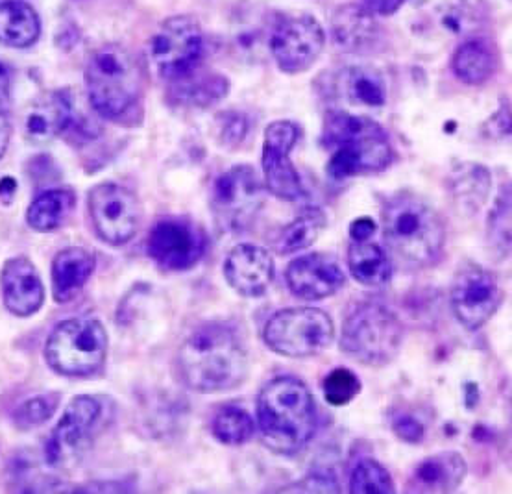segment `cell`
Listing matches in <instances>:
<instances>
[{
	"label": "cell",
	"mask_w": 512,
	"mask_h": 494,
	"mask_svg": "<svg viewBox=\"0 0 512 494\" xmlns=\"http://www.w3.org/2000/svg\"><path fill=\"white\" fill-rule=\"evenodd\" d=\"M108 358V332L102 322L76 317L50 332L45 359L50 369L67 378H89L102 371Z\"/></svg>",
	"instance_id": "52a82bcc"
},
{
	"label": "cell",
	"mask_w": 512,
	"mask_h": 494,
	"mask_svg": "<svg viewBox=\"0 0 512 494\" xmlns=\"http://www.w3.org/2000/svg\"><path fill=\"white\" fill-rule=\"evenodd\" d=\"M322 393H324V400L330 406L341 408L354 402L355 396L361 393V380L355 376L354 372L339 367V369H333L324 378Z\"/></svg>",
	"instance_id": "e575fe53"
},
{
	"label": "cell",
	"mask_w": 512,
	"mask_h": 494,
	"mask_svg": "<svg viewBox=\"0 0 512 494\" xmlns=\"http://www.w3.org/2000/svg\"><path fill=\"white\" fill-rule=\"evenodd\" d=\"M89 215L104 243L122 247L139 232L143 208L130 189L119 184H100L89 193Z\"/></svg>",
	"instance_id": "30bf717a"
},
{
	"label": "cell",
	"mask_w": 512,
	"mask_h": 494,
	"mask_svg": "<svg viewBox=\"0 0 512 494\" xmlns=\"http://www.w3.org/2000/svg\"><path fill=\"white\" fill-rule=\"evenodd\" d=\"M490 191V174L485 167L468 163L459 167L450 178V197L457 210L474 215L485 204Z\"/></svg>",
	"instance_id": "4316f807"
},
{
	"label": "cell",
	"mask_w": 512,
	"mask_h": 494,
	"mask_svg": "<svg viewBox=\"0 0 512 494\" xmlns=\"http://www.w3.org/2000/svg\"><path fill=\"white\" fill-rule=\"evenodd\" d=\"M178 367L189 389L202 395L226 393L248 374V352L241 337L222 324H204L178 352Z\"/></svg>",
	"instance_id": "6da1fadb"
},
{
	"label": "cell",
	"mask_w": 512,
	"mask_h": 494,
	"mask_svg": "<svg viewBox=\"0 0 512 494\" xmlns=\"http://www.w3.org/2000/svg\"><path fill=\"white\" fill-rule=\"evenodd\" d=\"M246 132H248V123L244 121V117L230 115V119L226 121V126L222 128V137L230 147H235L243 141Z\"/></svg>",
	"instance_id": "74e56055"
},
{
	"label": "cell",
	"mask_w": 512,
	"mask_h": 494,
	"mask_svg": "<svg viewBox=\"0 0 512 494\" xmlns=\"http://www.w3.org/2000/svg\"><path fill=\"white\" fill-rule=\"evenodd\" d=\"M206 235L187 219L169 217L152 226L148 234V256L167 271H187L206 254Z\"/></svg>",
	"instance_id": "4fadbf2b"
},
{
	"label": "cell",
	"mask_w": 512,
	"mask_h": 494,
	"mask_svg": "<svg viewBox=\"0 0 512 494\" xmlns=\"http://www.w3.org/2000/svg\"><path fill=\"white\" fill-rule=\"evenodd\" d=\"M226 80L220 76H211L202 82L187 84L180 87V95L183 100L195 104V106H209L215 100L222 99L226 95Z\"/></svg>",
	"instance_id": "d590c367"
},
{
	"label": "cell",
	"mask_w": 512,
	"mask_h": 494,
	"mask_svg": "<svg viewBox=\"0 0 512 494\" xmlns=\"http://www.w3.org/2000/svg\"><path fill=\"white\" fill-rule=\"evenodd\" d=\"M76 206V195L69 189H49L34 198L26 211V223L41 234L58 230Z\"/></svg>",
	"instance_id": "484cf974"
},
{
	"label": "cell",
	"mask_w": 512,
	"mask_h": 494,
	"mask_svg": "<svg viewBox=\"0 0 512 494\" xmlns=\"http://www.w3.org/2000/svg\"><path fill=\"white\" fill-rule=\"evenodd\" d=\"M86 86L93 110L104 119H119L141 99L143 67L130 50L106 45L87 63Z\"/></svg>",
	"instance_id": "5b68a950"
},
{
	"label": "cell",
	"mask_w": 512,
	"mask_h": 494,
	"mask_svg": "<svg viewBox=\"0 0 512 494\" xmlns=\"http://www.w3.org/2000/svg\"><path fill=\"white\" fill-rule=\"evenodd\" d=\"M326 224V215L318 208H307L302 211L293 223L283 228L276 248L280 254H293L311 247L317 241L318 234Z\"/></svg>",
	"instance_id": "f546056e"
},
{
	"label": "cell",
	"mask_w": 512,
	"mask_h": 494,
	"mask_svg": "<svg viewBox=\"0 0 512 494\" xmlns=\"http://www.w3.org/2000/svg\"><path fill=\"white\" fill-rule=\"evenodd\" d=\"M322 141L331 150L328 174L335 180L385 171L394 158L391 139L368 117L330 113Z\"/></svg>",
	"instance_id": "3957f363"
},
{
	"label": "cell",
	"mask_w": 512,
	"mask_h": 494,
	"mask_svg": "<svg viewBox=\"0 0 512 494\" xmlns=\"http://www.w3.org/2000/svg\"><path fill=\"white\" fill-rule=\"evenodd\" d=\"M342 97L368 108H381L387 100V86L378 71L368 67H352L339 73Z\"/></svg>",
	"instance_id": "f1b7e54d"
},
{
	"label": "cell",
	"mask_w": 512,
	"mask_h": 494,
	"mask_svg": "<svg viewBox=\"0 0 512 494\" xmlns=\"http://www.w3.org/2000/svg\"><path fill=\"white\" fill-rule=\"evenodd\" d=\"M73 123V100L67 91H54L32 106L26 115V136L39 143L63 134Z\"/></svg>",
	"instance_id": "7402d4cb"
},
{
	"label": "cell",
	"mask_w": 512,
	"mask_h": 494,
	"mask_svg": "<svg viewBox=\"0 0 512 494\" xmlns=\"http://www.w3.org/2000/svg\"><path fill=\"white\" fill-rule=\"evenodd\" d=\"M15 191H17V182L13 180L12 176H4L0 180V202L8 206L15 197Z\"/></svg>",
	"instance_id": "7bdbcfd3"
},
{
	"label": "cell",
	"mask_w": 512,
	"mask_h": 494,
	"mask_svg": "<svg viewBox=\"0 0 512 494\" xmlns=\"http://www.w3.org/2000/svg\"><path fill=\"white\" fill-rule=\"evenodd\" d=\"M224 276L241 297H263L274 280V261L265 248L237 245L224 260Z\"/></svg>",
	"instance_id": "ac0fdd59"
},
{
	"label": "cell",
	"mask_w": 512,
	"mask_h": 494,
	"mask_svg": "<svg viewBox=\"0 0 512 494\" xmlns=\"http://www.w3.org/2000/svg\"><path fill=\"white\" fill-rule=\"evenodd\" d=\"M0 291L6 309L15 317H32L45 302V287L36 265L25 256L6 261L0 272Z\"/></svg>",
	"instance_id": "d6986e66"
},
{
	"label": "cell",
	"mask_w": 512,
	"mask_h": 494,
	"mask_svg": "<svg viewBox=\"0 0 512 494\" xmlns=\"http://www.w3.org/2000/svg\"><path fill=\"white\" fill-rule=\"evenodd\" d=\"M402 341V321L379 302L355 304L342 322L341 350L361 365L383 367L391 363Z\"/></svg>",
	"instance_id": "8992f818"
},
{
	"label": "cell",
	"mask_w": 512,
	"mask_h": 494,
	"mask_svg": "<svg viewBox=\"0 0 512 494\" xmlns=\"http://www.w3.org/2000/svg\"><path fill=\"white\" fill-rule=\"evenodd\" d=\"M403 0H361V6L372 15H391L398 12Z\"/></svg>",
	"instance_id": "60d3db41"
},
{
	"label": "cell",
	"mask_w": 512,
	"mask_h": 494,
	"mask_svg": "<svg viewBox=\"0 0 512 494\" xmlns=\"http://www.w3.org/2000/svg\"><path fill=\"white\" fill-rule=\"evenodd\" d=\"M202 49V30L189 15H174L167 19L152 38V60L159 73L176 82L193 75Z\"/></svg>",
	"instance_id": "8fae6325"
},
{
	"label": "cell",
	"mask_w": 512,
	"mask_h": 494,
	"mask_svg": "<svg viewBox=\"0 0 512 494\" xmlns=\"http://www.w3.org/2000/svg\"><path fill=\"white\" fill-rule=\"evenodd\" d=\"M10 139H12V126L6 119V113H0V158L6 154Z\"/></svg>",
	"instance_id": "ee69618b"
},
{
	"label": "cell",
	"mask_w": 512,
	"mask_h": 494,
	"mask_svg": "<svg viewBox=\"0 0 512 494\" xmlns=\"http://www.w3.org/2000/svg\"><path fill=\"white\" fill-rule=\"evenodd\" d=\"M263 202V186L248 165L220 174L211 189V211L222 232L246 230L256 221Z\"/></svg>",
	"instance_id": "9c48e42d"
},
{
	"label": "cell",
	"mask_w": 512,
	"mask_h": 494,
	"mask_svg": "<svg viewBox=\"0 0 512 494\" xmlns=\"http://www.w3.org/2000/svg\"><path fill=\"white\" fill-rule=\"evenodd\" d=\"M102 415V406L95 396L80 395L63 411L56 428L50 433L45 456L50 465L58 467L69 461L86 445L93 428Z\"/></svg>",
	"instance_id": "2e32d148"
},
{
	"label": "cell",
	"mask_w": 512,
	"mask_h": 494,
	"mask_svg": "<svg viewBox=\"0 0 512 494\" xmlns=\"http://www.w3.org/2000/svg\"><path fill=\"white\" fill-rule=\"evenodd\" d=\"M60 406L58 393H41L25 400L19 408L13 411V424L19 430H34L52 419Z\"/></svg>",
	"instance_id": "836d02e7"
},
{
	"label": "cell",
	"mask_w": 512,
	"mask_h": 494,
	"mask_svg": "<svg viewBox=\"0 0 512 494\" xmlns=\"http://www.w3.org/2000/svg\"><path fill=\"white\" fill-rule=\"evenodd\" d=\"M383 230L396 256L413 267L433 265L446 245V226L439 213L409 193L387 200Z\"/></svg>",
	"instance_id": "277c9868"
},
{
	"label": "cell",
	"mask_w": 512,
	"mask_h": 494,
	"mask_svg": "<svg viewBox=\"0 0 512 494\" xmlns=\"http://www.w3.org/2000/svg\"><path fill=\"white\" fill-rule=\"evenodd\" d=\"M300 137V128L291 121H276L265 132L261 165L265 184L272 195L281 200L304 197L300 174L294 169L291 152Z\"/></svg>",
	"instance_id": "5bb4252c"
},
{
	"label": "cell",
	"mask_w": 512,
	"mask_h": 494,
	"mask_svg": "<svg viewBox=\"0 0 512 494\" xmlns=\"http://www.w3.org/2000/svg\"><path fill=\"white\" fill-rule=\"evenodd\" d=\"M257 422L263 443L272 452L293 456L317 432L315 398L298 378L280 376L267 383L259 393Z\"/></svg>",
	"instance_id": "7a4b0ae2"
},
{
	"label": "cell",
	"mask_w": 512,
	"mask_h": 494,
	"mask_svg": "<svg viewBox=\"0 0 512 494\" xmlns=\"http://www.w3.org/2000/svg\"><path fill=\"white\" fill-rule=\"evenodd\" d=\"M324 30L309 15L281 21L270 36V52L283 73L296 75L317 62L324 49Z\"/></svg>",
	"instance_id": "9a60e30c"
},
{
	"label": "cell",
	"mask_w": 512,
	"mask_h": 494,
	"mask_svg": "<svg viewBox=\"0 0 512 494\" xmlns=\"http://www.w3.org/2000/svg\"><path fill=\"white\" fill-rule=\"evenodd\" d=\"M378 232V224L370 217H361L350 226V237L352 241H363V239H372Z\"/></svg>",
	"instance_id": "ab89813d"
},
{
	"label": "cell",
	"mask_w": 512,
	"mask_h": 494,
	"mask_svg": "<svg viewBox=\"0 0 512 494\" xmlns=\"http://www.w3.org/2000/svg\"><path fill=\"white\" fill-rule=\"evenodd\" d=\"M488 243L500 254L507 258L511 252V191L503 189L496 206L488 219Z\"/></svg>",
	"instance_id": "d6a6232c"
},
{
	"label": "cell",
	"mask_w": 512,
	"mask_h": 494,
	"mask_svg": "<svg viewBox=\"0 0 512 494\" xmlns=\"http://www.w3.org/2000/svg\"><path fill=\"white\" fill-rule=\"evenodd\" d=\"M10 87H12V80H10V71L6 69V65L0 62V113L8 110L10 104Z\"/></svg>",
	"instance_id": "b9f144b4"
},
{
	"label": "cell",
	"mask_w": 512,
	"mask_h": 494,
	"mask_svg": "<svg viewBox=\"0 0 512 494\" xmlns=\"http://www.w3.org/2000/svg\"><path fill=\"white\" fill-rule=\"evenodd\" d=\"M211 430L215 439L222 445H243L252 439L256 432V424L248 415V411L237 406H226L219 409V413L215 415Z\"/></svg>",
	"instance_id": "4dcf8cb0"
},
{
	"label": "cell",
	"mask_w": 512,
	"mask_h": 494,
	"mask_svg": "<svg viewBox=\"0 0 512 494\" xmlns=\"http://www.w3.org/2000/svg\"><path fill=\"white\" fill-rule=\"evenodd\" d=\"M350 491L354 494H391L396 491L389 470L374 459H359L352 476Z\"/></svg>",
	"instance_id": "1f68e13d"
},
{
	"label": "cell",
	"mask_w": 512,
	"mask_h": 494,
	"mask_svg": "<svg viewBox=\"0 0 512 494\" xmlns=\"http://www.w3.org/2000/svg\"><path fill=\"white\" fill-rule=\"evenodd\" d=\"M333 39L346 52H368L379 43V28L363 6H342L331 21Z\"/></svg>",
	"instance_id": "603a6c76"
},
{
	"label": "cell",
	"mask_w": 512,
	"mask_h": 494,
	"mask_svg": "<svg viewBox=\"0 0 512 494\" xmlns=\"http://www.w3.org/2000/svg\"><path fill=\"white\" fill-rule=\"evenodd\" d=\"M97 267V256L84 247L65 248L52 261V295L65 304L78 297Z\"/></svg>",
	"instance_id": "ffe728a7"
},
{
	"label": "cell",
	"mask_w": 512,
	"mask_h": 494,
	"mask_svg": "<svg viewBox=\"0 0 512 494\" xmlns=\"http://www.w3.org/2000/svg\"><path fill=\"white\" fill-rule=\"evenodd\" d=\"M285 280L294 297L322 300L339 293L346 278L330 254H305L289 263Z\"/></svg>",
	"instance_id": "e0dca14e"
},
{
	"label": "cell",
	"mask_w": 512,
	"mask_h": 494,
	"mask_svg": "<svg viewBox=\"0 0 512 494\" xmlns=\"http://www.w3.org/2000/svg\"><path fill=\"white\" fill-rule=\"evenodd\" d=\"M392 430L402 441L411 443V445L420 443L424 439V435H426L424 424L416 419V417H413V415H405V413L394 417V420H392Z\"/></svg>",
	"instance_id": "8d00e7d4"
},
{
	"label": "cell",
	"mask_w": 512,
	"mask_h": 494,
	"mask_svg": "<svg viewBox=\"0 0 512 494\" xmlns=\"http://www.w3.org/2000/svg\"><path fill=\"white\" fill-rule=\"evenodd\" d=\"M466 463L459 452H440L420 461L407 483L411 493H453L463 483Z\"/></svg>",
	"instance_id": "44dd1931"
},
{
	"label": "cell",
	"mask_w": 512,
	"mask_h": 494,
	"mask_svg": "<svg viewBox=\"0 0 512 494\" xmlns=\"http://www.w3.org/2000/svg\"><path fill=\"white\" fill-rule=\"evenodd\" d=\"M41 32L36 10L23 0H8L0 4V43L26 49L36 43Z\"/></svg>",
	"instance_id": "d4e9b609"
},
{
	"label": "cell",
	"mask_w": 512,
	"mask_h": 494,
	"mask_svg": "<svg viewBox=\"0 0 512 494\" xmlns=\"http://www.w3.org/2000/svg\"><path fill=\"white\" fill-rule=\"evenodd\" d=\"M302 487L304 489H298V491H305V493H339L337 482L328 480L324 476L320 478L318 474H313V476H309L307 480H304Z\"/></svg>",
	"instance_id": "f35d334b"
},
{
	"label": "cell",
	"mask_w": 512,
	"mask_h": 494,
	"mask_svg": "<svg viewBox=\"0 0 512 494\" xmlns=\"http://www.w3.org/2000/svg\"><path fill=\"white\" fill-rule=\"evenodd\" d=\"M348 267L359 284L381 287L392 278V261L372 239L352 241L348 247Z\"/></svg>",
	"instance_id": "cb8c5ba5"
},
{
	"label": "cell",
	"mask_w": 512,
	"mask_h": 494,
	"mask_svg": "<svg viewBox=\"0 0 512 494\" xmlns=\"http://www.w3.org/2000/svg\"><path fill=\"white\" fill-rule=\"evenodd\" d=\"M335 326L328 313L317 308L281 309L270 317L263 341L285 358H311L333 343Z\"/></svg>",
	"instance_id": "ba28073f"
},
{
	"label": "cell",
	"mask_w": 512,
	"mask_h": 494,
	"mask_svg": "<svg viewBox=\"0 0 512 494\" xmlns=\"http://www.w3.org/2000/svg\"><path fill=\"white\" fill-rule=\"evenodd\" d=\"M496 63L498 60L492 47L481 39H472L455 50L452 69L455 76L464 84L479 86L494 75Z\"/></svg>",
	"instance_id": "83f0119b"
},
{
	"label": "cell",
	"mask_w": 512,
	"mask_h": 494,
	"mask_svg": "<svg viewBox=\"0 0 512 494\" xmlns=\"http://www.w3.org/2000/svg\"><path fill=\"white\" fill-rule=\"evenodd\" d=\"M503 302V289L494 272L476 265L464 267L452 285V309L466 330L476 332L487 324Z\"/></svg>",
	"instance_id": "7c38bea8"
}]
</instances>
